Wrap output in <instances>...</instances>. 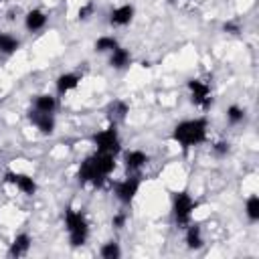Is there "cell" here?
I'll list each match as a JSON object with an SVG mask.
<instances>
[{
	"label": "cell",
	"instance_id": "1",
	"mask_svg": "<svg viewBox=\"0 0 259 259\" xmlns=\"http://www.w3.org/2000/svg\"><path fill=\"white\" fill-rule=\"evenodd\" d=\"M113 170H115V156L95 150L91 156H87L79 164L77 180H79V184H89V186L101 188L105 184V180L113 174Z\"/></svg>",
	"mask_w": 259,
	"mask_h": 259
},
{
	"label": "cell",
	"instance_id": "2",
	"mask_svg": "<svg viewBox=\"0 0 259 259\" xmlns=\"http://www.w3.org/2000/svg\"><path fill=\"white\" fill-rule=\"evenodd\" d=\"M206 138H208V121H206V117L182 119L172 130V140L184 150L204 144Z\"/></svg>",
	"mask_w": 259,
	"mask_h": 259
},
{
	"label": "cell",
	"instance_id": "3",
	"mask_svg": "<svg viewBox=\"0 0 259 259\" xmlns=\"http://www.w3.org/2000/svg\"><path fill=\"white\" fill-rule=\"evenodd\" d=\"M63 221H65V229H67L71 247H83L89 239V223H87L85 214L81 210L69 206V208H65Z\"/></svg>",
	"mask_w": 259,
	"mask_h": 259
},
{
	"label": "cell",
	"instance_id": "4",
	"mask_svg": "<svg viewBox=\"0 0 259 259\" xmlns=\"http://www.w3.org/2000/svg\"><path fill=\"white\" fill-rule=\"evenodd\" d=\"M91 142H93V146H95L97 152H107V154L117 156L119 150H121V140H119V132H117V125L115 123H111L105 130L95 132L91 136Z\"/></svg>",
	"mask_w": 259,
	"mask_h": 259
},
{
	"label": "cell",
	"instance_id": "5",
	"mask_svg": "<svg viewBox=\"0 0 259 259\" xmlns=\"http://www.w3.org/2000/svg\"><path fill=\"white\" fill-rule=\"evenodd\" d=\"M194 208H196V200L190 196V192H186V190L174 192V196H172V214H174V221L180 227H186L190 223Z\"/></svg>",
	"mask_w": 259,
	"mask_h": 259
},
{
	"label": "cell",
	"instance_id": "6",
	"mask_svg": "<svg viewBox=\"0 0 259 259\" xmlns=\"http://www.w3.org/2000/svg\"><path fill=\"white\" fill-rule=\"evenodd\" d=\"M186 87L190 91L192 105H196L200 109H208L212 105V91H210V85L206 81H202V79H188Z\"/></svg>",
	"mask_w": 259,
	"mask_h": 259
},
{
	"label": "cell",
	"instance_id": "7",
	"mask_svg": "<svg viewBox=\"0 0 259 259\" xmlns=\"http://www.w3.org/2000/svg\"><path fill=\"white\" fill-rule=\"evenodd\" d=\"M140 186H142V180L140 176L136 174H130L127 178L119 180L113 184V192H115V198L121 202V204H132L136 194L140 192Z\"/></svg>",
	"mask_w": 259,
	"mask_h": 259
},
{
	"label": "cell",
	"instance_id": "8",
	"mask_svg": "<svg viewBox=\"0 0 259 259\" xmlns=\"http://www.w3.org/2000/svg\"><path fill=\"white\" fill-rule=\"evenodd\" d=\"M4 180H6L8 184L16 186V188H18L22 194H26V196L36 194V190H38L36 180H34L30 174H24V172H14V170H8V172L4 174Z\"/></svg>",
	"mask_w": 259,
	"mask_h": 259
},
{
	"label": "cell",
	"instance_id": "9",
	"mask_svg": "<svg viewBox=\"0 0 259 259\" xmlns=\"http://www.w3.org/2000/svg\"><path fill=\"white\" fill-rule=\"evenodd\" d=\"M28 121L42 134V136H51L55 132V113H42V111H36V109H30L28 111Z\"/></svg>",
	"mask_w": 259,
	"mask_h": 259
},
{
	"label": "cell",
	"instance_id": "10",
	"mask_svg": "<svg viewBox=\"0 0 259 259\" xmlns=\"http://www.w3.org/2000/svg\"><path fill=\"white\" fill-rule=\"evenodd\" d=\"M134 14H136L134 4H130V2L119 4L109 12V24L111 26H127L134 20Z\"/></svg>",
	"mask_w": 259,
	"mask_h": 259
},
{
	"label": "cell",
	"instance_id": "11",
	"mask_svg": "<svg viewBox=\"0 0 259 259\" xmlns=\"http://www.w3.org/2000/svg\"><path fill=\"white\" fill-rule=\"evenodd\" d=\"M81 83V75L75 73V71H67V73H61L57 79H55V89H57V95H67L71 91H75Z\"/></svg>",
	"mask_w": 259,
	"mask_h": 259
},
{
	"label": "cell",
	"instance_id": "12",
	"mask_svg": "<svg viewBox=\"0 0 259 259\" xmlns=\"http://www.w3.org/2000/svg\"><path fill=\"white\" fill-rule=\"evenodd\" d=\"M148 162H150V156H148L144 150H127V152L123 154V164H125V170H127L130 174L140 172Z\"/></svg>",
	"mask_w": 259,
	"mask_h": 259
},
{
	"label": "cell",
	"instance_id": "13",
	"mask_svg": "<svg viewBox=\"0 0 259 259\" xmlns=\"http://www.w3.org/2000/svg\"><path fill=\"white\" fill-rule=\"evenodd\" d=\"M49 22V14L40 8H32L24 14V28L28 32H40Z\"/></svg>",
	"mask_w": 259,
	"mask_h": 259
},
{
	"label": "cell",
	"instance_id": "14",
	"mask_svg": "<svg viewBox=\"0 0 259 259\" xmlns=\"http://www.w3.org/2000/svg\"><path fill=\"white\" fill-rule=\"evenodd\" d=\"M30 247H32V237L28 235V233H18L14 239H12V243H10V247H8V255L10 257H24V255H28V251H30Z\"/></svg>",
	"mask_w": 259,
	"mask_h": 259
},
{
	"label": "cell",
	"instance_id": "15",
	"mask_svg": "<svg viewBox=\"0 0 259 259\" xmlns=\"http://www.w3.org/2000/svg\"><path fill=\"white\" fill-rule=\"evenodd\" d=\"M132 61H134V57H132L130 49H125V47H115V49L109 53V67L115 69V71L127 69V67L132 65Z\"/></svg>",
	"mask_w": 259,
	"mask_h": 259
},
{
	"label": "cell",
	"instance_id": "16",
	"mask_svg": "<svg viewBox=\"0 0 259 259\" xmlns=\"http://www.w3.org/2000/svg\"><path fill=\"white\" fill-rule=\"evenodd\" d=\"M184 243L190 251H198L204 247V239H202V231L198 225L194 223H188L186 225V233H184Z\"/></svg>",
	"mask_w": 259,
	"mask_h": 259
},
{
	"label": "cell",
	"instance_id": "17",
	"mask_svg": "<svg viewBox=\"0 0 259 259\" xmlns=\"http://www.w3.org/2000/svg\"><path fill=\"white\" fill-rule=\"evenodd\" d=\"M127 113H130V105H127L123 99H113V101L109 103V107H107V117H109V121L115 123V125H117L119 121H123Z\"/></svg>",
	"mask_w": 259,
	"mask_h": 259
},
{
	"label": "cell",
	"instance_id": "18",
	"mask_svg": "<svg viewBox=\"0 0 259 259\" xmlns=\"http://www.w3.org/2000/svg\"><path fill=\"white\" fill-rule=\"evenodd\" d=\"M32 109L42 111V113H55L57 111V97L51 93H38V95H34Z\"/></svg>",
	"mask_w": 259,
	"mask_h": 259
},
{
	"label": "cell",
	"instance_id": "19",
	"mask_svg": "<svg viewBox=\"0 0 259 259\" xmlns=\"http://www.w3.org/2000/svg\"><path fill=\"white\" fill-rule=\"evenodd\" d=\"M20 49V38H16L10 32H0V53L2 55H14Z\"/></svg>",
	"mask_w": 259,
	"mask_h": 259
},
{
	"label": "cell",
	"instance_id": "20",
	"mask_svg": "<svg viewBox=\"0 0 259 259\" xmlns=\"http://www.w3.org/2000/svg\"><path fill=\"white\" fill-rule=\"evenodd\" d=\"M225 115H227V121L231 123V125H239V123H243L245 121V117H247V111H245V107H241V105H229L227 107V111H225Z\"/></svg>",
	"mask_w": 259,
	"mask_h": 259
},
{
	"label": "cell",
	"instance_id": "21",
	"mask_svg": "<svg viewBox=\"0 0 259 259\" xmlns=\"http://www.w3.org/2000/svg\"><path fill=\"white\" fill-rule=\"evenodd\" d=\"M99 255L103 259H119L121 257V247L117 241H107L99 247Z\"/></svg>",
	"mask_w": 259,
	"mask_h": 259
},
{
	"label": "cell",
	"instance_id": "22",
	"mask_svg": "<svg viewBox=\"0 0 259 259\" xmlns=\"http://www.w3.org/2000/svg\"><path fill=\"white\" fill-rule=\"evenodd\" d=\"M115 47H119V42H117V38L111 36V34H103V36H99V38L95 40V51H97V53H111Z\"/></svg>",
	"mask_w": 259,
	"mask_h": 259
},
{
	"label": "cell",
	"instance_id": "23",
	"mask_svg": "<svg viewBox=\"0 0 259 259\" xmlns=\"http://www.w3.org/2000/svg\"><path fill=\"white\" fill-rule=\"evenodd\" d=\"M245 214L251 223H257L259 221V196L257 194H251L247 200H245Z\"/></svg>",
	"mask_w": 259,
	"mask_h": 259
},
{
	"label": "cell",
	"instance_id": "24",
	"mask_svg": "<svg viewBox=\"0 0 259 259\" xmlns=\"http://www.w3.org/2000/svg\"><path fill=\"white\" fill-rule=\"evenodd\" d=\"M93 12H95V4L89 0V2H85L83 6H79L77 16H79V20H89V18L93 16Z\"/></svg>",
	"mask_w": 259,
	"mask_h": 259
},
{
	"label": "cell",
	"instance_id": "25",
	"mask_svg": "<svg viewBox=\"0 0 259 259\" xmlns=\"http://www.w3.org/2000/svg\"><path fill=\"white\" fill-rule=\"evenodd\" d=\"M125 223H127V212H115L111 217V227L113 229H123Z\"/></svg>",
	"mask_w": 259,
	"mask_h": 259
},
{
	"label": "cell",
	"instance_id": "26",
	"mask_svg": "<svg viewBox=\"0 0 259 259\" xmlns=\"http://www.w3.org/2000/svg\"><path fill=\"white\" fill-rule=\"evenodd\" d=\"M229 150H231V144H229V142H217V144L212 146V152H214V156H219V158L227 156Z\"/></svg>",
	"mask_w": 259,
	"mask_h": 259
},
{
	"label": "cell",
	"instance_id": "27",
	"mask_svg": "<svg viewBox=\"0 0 259 259\" xmlns=\"http://www.w3.org/2000/svg\"><path fill=\"white\" fill-rule=\"evenodd\" d=\"M227 32H233V34H237L239 32V26L237 24H233V22H225V26H223Z\"/></svg>",
	"mask_w": 259,
	"mask_h": 259
},
{
	"label": "cell",
	"instance_id": "28",
	"mask_svg": "<svg viewBox=\"0 0 259 259\" xmlns=\"http://www.w3.org/2000/svg\"><path fill=\"white\" fill-rule=\"evenodd\" d=\"M0 2H2V0H0Z\"/></svg>",
	"mask_w": 259,
	"mask_h": 259
}]
</instances>
